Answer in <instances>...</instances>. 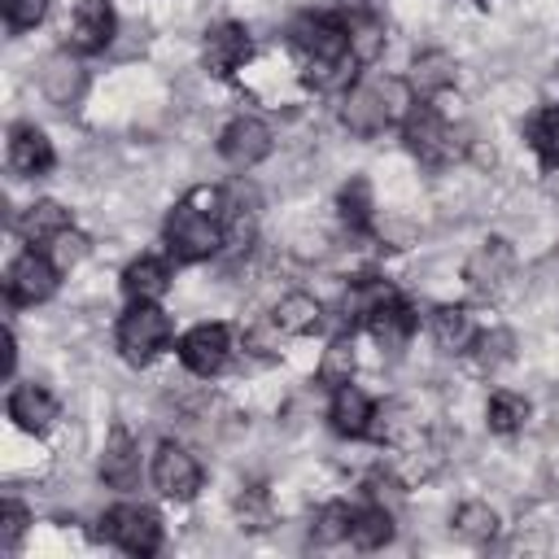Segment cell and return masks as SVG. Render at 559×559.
<instances>
[{
    "label": "cell",
    "instance_id": "obj_14",
    "mask_svg": "<svg viewBox=\"0 0 559 559\" xmlns=\"http://www.w3.org/2000/svg\"><path fill=\"white\" fill-rule=\"evenodd\" d=\"M332 13L345 22V35H349V52L358 66H371L380 52H384V22L376 17L371 0H336Z\"/></svg>",
    "mask_w": 559,
    "mask_h": 559
},
{
    "label": "cell",
    "instance_id": "obj_1",
    "mask_svg": "<svg viewBox=\"0 0 559 559\" xmlns=\"http://www.w3.org/2000/svg\"><path fill=\"white\" fill-rule=\"evenodd\" d=\"M288 48L297 52L301 61V79L314 87V92H336V87H349L354 83V52H349V35H345V22L323 9H306L288 22Z\"/></svg>",
    "mask_w": 559,
    "mask_h": 559
},
{
    "label": "cell",
    "instance_id": "obj_27",
    "mask_svg": "<svg viewBox=\"0 0 559 559\" xmlns=\"http://www.w3.org/2000/svg\"><path fill=\"white\" fill-rule=\"evenodd\" d=\"M271 319H275V328L284 336H310V332L323 328V306L310 293H288V297H280V306L271 310Z\"/></svg>",
    "mask_w": 559,
    "mask_h": 559
},
{
    "label": "cell",
    "instance_id": "obj_25",
    "mask_svg": "<svg viewBox=\"0 0 559 559\" xmlns=\"http://www.w3.org/2000/svg\"><path fill=\"white\" fill-rule=\"evenodd\" d=\"M406 87L415 92V100H437L441 92H450L454 87V61L445 57V52H419L415 57V66H411V74H406Z\"/></svg>",
    "mask_w": 559,
    "mask_h": 559
},
{
    "label": "cell",
    "instance_id": "obj_5",
    "mask_svg": "<svg viewBox=\"0 0 559 559\" xmlns=\"http://www.w3.org/2000/svg\"><path fill=\"white\" fill-rule=\"evenodd\" d=\"M114 341H118L122 362L148 367V362H157L170 349L175 323H170V314L157 301H127V310H122V319L114 328Z\"/></svg>",
    "mask_w": 559,
    "mask_h": 559
},
{
    "label": "cell",
    "instance_id": "obj_40",
    "mask_svg": "<svg viewBox=\"0 0 559 559\" xmlns=\"http://www.w3.org/2000/svg\"><path fill=\"white\" fill-rule=\"evenodd\" d=\"M280 328H275V319H266V323H258V328H249L245 332V349H253L258 358H275L280 354Z\"/></svg>",
    "mask_w": 559,
    "mask_h": 559
},
{
    "label": "cell",
    "instance_id": "obj_17",
    "mask_svg": "<svg viewBox=\"0 0 559 559\" xmlns=\"http://www.w3.org/2000/svg\"><path fill=\"white\" fill-rule=\"evenodd\" d=\"M9 419H13L22 432L44 437V432L57 424V397H52L44 384H35V380L13 384V393H9Z\"/></svg>",
    "mask_w": 559,
    "mask_h": 559
},
{
    "label": "cell",
    "instance_id": "obj_43",
    "mask_svg": "<svg viewBox=\"0 0 559 559\" xmlns=\"http://www.w3.org/2000/svg\"><path fill=\"white\" fill-rule=\"evenodd\" d=\"M480 4H489V0H480Z\"/></svg>",
    "mask_w": 559,
    "mask_h": 559
},
{
    "label": "cell",
    "instance_id": "obj_26",
    "mask_svg": "<svg viewBox=\"0 0 559 559\" xmlns=\"http://www.w3.org/2000/svg\"><path fill=\"white\" fill-rule=\"evenodd\" d=\"M83 66H79V52L70 57V48L66 52H57L48 66H44V79H39V87H44V96L52 100V105H74L79 96H83Z\"/></svg>",
    "mask_w": 559,
    "mask_h": 559
},
{
    "label": "cell",
    "instance_id": "obj_32",
    "mask_svg": "<svg viewBox=\"0 0 559 559\" xmlns=\"http://www.w3.org/2000/svg\"><path fill=\"white\" fill-rule=\"evenodd\" d=\"M472 362H476V371H485V376H493L498 367H507L511 358H515V336L507 332V328H489V332H476V341H472Z\"/></svg>",
    "mask_w": 559,
    "mask_h": 559
},
{
    "label": "cell",
    "instance_id": "obj_28",
    "mask_svg": "<svg viewBox=\"0 0 559 559\" xmlns=\"http://www.w3.org/2000/svg\"><path fill=\"white\" fill-rule=\"evenodd\" d=\"M336 214L354 236H367L376 223V201H371V183L362 175H354L341 192H336Z\"/></svg>",
    "mask_w": 559,
    "mask_h": 559
},
{
    "label": "cell",
    "instance_id": "obj_21",
    "mask_svg": "<svg viewBox=\"0 0 559 559\" xmlns=\"http://www.w3.org/2000/svg\"><path fill=\"white\" fill-rule=\"evenodd\" d=\"M66 227H74V223H70V210H66L61 201H31V205L13 218L17 240L31 245V249H44V245H48L52 236H61Z\"/></svg>",
    "mask_w": 559,
    "mask_h": 559
},
{
    "label": "cell",
    "instance_id": "obj_3",
    "mask_svg": "<svg viewBox=\"0 0 559 559\" xmlns=\"http://www.w3.org/2000/svg\"><path fill=\"white\" fill-rule=\"evenodd\" d=\"M411 100H415V92L406 87V79H358V83L345 87L341 122H345L354 135L371 140V135L397 127L402 114L411 109Z\"/></svg>",
    "mask_w": 559,
    "mask_h": 559
},
{
    "label": "cell",
    "instance_id": "obj_15",
    "mask_svg": "<svg viewBox=\"0 0 559 559\" xmlns=\"http://www.w3.org/2000/svg\"><path fill=\"white\" fill-rule=\"evenodd\" d=\"M328 424L336 437H349V441H362L371 437V424H376V402L349 380V384H336L332 389V402H328Z\"/></svg>",
    "mask_w": 559,
    "mask_h": 559
},
{
    "label": "cell",
    "instance_id": "obj_4",
    "mask_svg": "<svg viewBox=\"0 0 559 559\" xmlns=\"http://www.w3.org/2000/svg\"><path fill=\"white\" fill-rule=\"evenodd\" d=\"M397 131H402L406 153H411L424 170H445V166H454V162L463 157V148H467V140H463V135L454 131V122L437 109V100H411V109L402 114Z\"/></svg>",
    "mask_w": 559,
    "mask_h": 559
},
{
    "label": "cell",
    "instance_id": "obj_33",
    "mask_svg": "<svg viewBox=\"0 0 559 559\" xmlns=\"http://www.w3.org/2000/svg\"><path fill=\"white\" fill-rule=\"evenodd\" d=\"M354 367H358V358H354V332H341V336L328 341V349L319 358V384H328V389L349 384L354 380Z\"/></svg>",
    "mask_w": 559,
    "mask_h": 559
},
{
    "label": "cell",
    "instance_id": "obj_29",
    "mask_svg": "<svg viewBox=\"0 0 559 559\" xmlns=\"http://www.w3.org/2000/svg\"><path fill=\"white\" fill-rule=\"evenodd\" d=\"M528 397H520V393H511V389H498V393H489V402H485V424H489V432H498V437H515L524 424H528Z\"/></svg>",
    "mask_w": 559,
    "mask_h": 559
},
{
    "label": "cell",
    "instance_id": "obj_22",
    "mask_svg": "<svg viewBox=\"0 0 559 559\" xmlns=\"http://www.w3.org/2000/svg\"><path fill=\"white\" fill-rule=\"evenodd\" d=\"M389 297H397V288H393L389 280H380V275L354 280V284L345 288V297H341V323H345V332L367 328V319H371Z\"/></svg>",
    "mask_w": 559,
    "mask_h": 559
},
{
    "label": "cell",
    "instance_id": "obj_19",
    "mask_svg": "<svg viewBox=\"0 0 559 559\" xmlns=\"http://www.w3.org/2000/svg\"><path fill=\"white\" fill-rule=\"evenodd\" d=\"M170 293V253H140L122 271V297L127 301H162Z\"/></svg>",
    "mask_w": 559,
    "mask_h": 559
},
{
    "label": "cell",
    "instance_id": "obj_13",
    "mask_svg": "<svg viewBox=\"0 0 559 559\" xmlns=\"http://www.w3.org/2000/svg\"><path fill=\"white\" fill-rule=\"evenodd\" d=\"M114 31H118V13L109 0H79L70 17V52L96 57L114 44Z\"/></svg>",
    "mask_w": 559,
    "mask_h": 559
},
{
    "label": "cell",
    "instance_id": "obj_23",
    "mask_svg": "<svg viewBox=\"0 0 559 559\" xmlns=\"http://www.w3.org/2000/svg\"><path fill=\"white\" fill-rule=\"evenodd\" d=\"M415 328H419V319H415V310H411V301L397 293V297H389L371 319H367V332L376 336V345H384V349H402L411 336H415Z\"/></svg>",
    "mask_w": 559,
    "mask_h": 559
},
{
    "label": "cell",
    "instance_id": "obj_30",
    "mask_svg": "<svg viewBox=\"0 0 559 559\" xmlns=\"http://www.w3.org/2000/svg\"><path fill=\"white\" fill-rule=\"evenodd\" d=\"M524 135H528L533 153L542 157V170H555L559 166V105H542L524 122Z\"/></svg>",
    "mask_w": 559,
    "mask_h": 559
},
{
    "label": "cell",
    "instance_id": "obj_24",
    "mask_svg": "<svg viewBox=\"0 0 559 559\" xmlns=\"http://www.w3.org/2000/svg\"><path fill=\"white\" fill-rule=\"evenodd\" d=\"M393 537H397V524H393V511H389L384 502L367 498V502H358V507H354L349 542H354L358 550H380V546H389Z\"/></svg>",
    "mask_w": 559,
    "mask_h": 559
},
{
    "label": "cell",
    "instance_id": "obj_2",
    "mask_svg": "<svg viewBox=\"0 0 559 559\" xmlns=\"http://www.w3.org/2000/svg\"><path fill=\"white\" fill-rule=\"evenodd\" d=\"M227 192L223 188H192L175 201L162 223V245L175 262H205L223 253V223H227Z\"/></svg>",
    "mask_w": 559,
    "mask_h": 559
},
{
    "label": "cell",
    "instance_id": "obj_35",
    "mask_svg": "<svg viewBox=\"0 0 559 559\" xmlns=\"http://www.w3.org/2000/svg\"><path fill=\"white\" fill-rule=\"evenodd\" d=\"M253 240H258V218H253V210L231 205V210H227V223H223V253L240 258Z\"/></svg>",
    "mask_w": 559,
    "mask_h": 559
},
{
    "label": "cell",
    "instance_id": "obj_16",
    "mask_svg": "<svg viewBox=\"0 0 559 559\" xmlns=\"http://www.w3.org/2000/svg\"><path fill=\"white\" fill-rule=\"evenodd\" d=\"M9 166L26 179H39L57 166V148L35 122H13L9 127Z\"/></svg>",
    "mask_w": 559,
    "mask_h": 559
},
{
    "label": "cell",
    "instance_id": "obj_7",
    "mask_svg": "<svg viewBox=\"0 0 559 559\" xmlns=\"http://www.w3.org/2000/svg\"><path fill=\"white\" fill-rule=\"evenodd\" d=\"M57 284H61V266L44 249H31V245L4 266V301L9 306H39L57 293Z\"/></svg>",
    "mask_w": 559,
    "mask_h": 559
},
{
    "label": "cell",
    "instance_id": "obj_10",
    "mask_svg": "<svg viewBox=\"0 0 559 559\" xmlns=\"http://www.w3.org/2000/svg\"><path fill=\"white\" fill-rule=\"evenodd\" d=\"M179 362L192 371V376H201V380H210V376H218L223 367H227V358H231V332L223 328V323H197V328H188L183 336H179Z\"/></svg>",
    "mask_w": 559,
    "mask_h": 559
},
{
    "label": "cell",
    "instance_id": "obj_6",
    "mask_svg": "<svg viewBox=\"0 0 559 559\" xmlns=\"http://www.w3.org/2000/svg\"><path fill=\"white\" fill-rule=\"evenodd\" d=\"M100 537L109 546H118L122 555L148 559L162 550V515L144 502H118L100 515Z\"/></svg>",
    "mask_w": 559,
    "mask_h": 559
},
{
    "label": "cell",
    "instance_id": "obj_38",
    "mask_svg": "<svg viewBox=\"0 0 559 559\" xmlns=\"http://www.w3.org/2000/svg\"><path fill=\"white\" fill-rule=\"evenodd\" d=\"M26 524H31L26 507H22L17 498H4V507H0V550H4V555H13V550H17V542H22Z\"/></svg>",
    "mask_w": 559,
    "mask_h": 559
},
{
    "label": "cell",
    "instance_id": "obj_18",
    "mask_svg": "<svg viewBox=\"0 0 559 559\" xmlns=\"http://www.w3.org/2000/svg\"><path fill=\"white\" fill-rule=\"evenodd\" d=\"M100 480H105L109 489H135V480H140V445H135V437H131L122 424H114L109 437H105V450H100Z\"/></svg>",
    "mask_w": 559,
    "mask_h": 559
},
{
    "label": "cell",
    "instance_id": "obj_41",
    "mask_svg": "<svg viewBox=\"0 0 559 559\" xmlns=\"http://www.w3.org/2000/svg\"><path fill=\"white\" fill-rule=\"evenodd\" d=\"M13 362H17V336L13 328H4V376H13Z\"/></svg>",
    "mask_w": 559,
    "mask_h": 559
},
{
    "label": "cell",
    "instance_id": "obj_11",
    "mask_svg": "<svg viewBox=\"0 0 559 559\" xmlns=\"http://www.w3.org/2000/svg\"><path fill=\"white\" fill-rule=\"evenodd\" d=\"M253 57V35L240 26V22H214L205 31V44H201V61L214 79H231L245 61Z\"/></svg>",
    "mask_w": 559,
    "mask_h": 559
},
{
    "label": "cell",
    "instance_id": "obj_37",
    "mask_svg": "<svg viewBox=\"0 0 559 559\" xmlns=\"http://www.w3.org/2000/svg\"><path fill=\"white\" fill-rule=\"evenodd\" d=\"M44 253H48L61 271H70V266H79V262L87 258V236H83V231H74V227H66L61 236H52V240L44 245Z\"/></svg>",
    "mask_w": 559,
    "mask_h": 559
},
{
    "label": "cell",
    "instance_id": "obj_42",
    "mask_svg": "<svg viewBox=\"0 0 559 559\" xmlns=\"http://www.w3.org/2000/svg\"><path fill=\"white\" fill-rule=\"evenodd\" d=\"M542 183H546V197H555V201H559V166H555V170H546V179H542Z\"/></svg>",
    "mask_w": 559,
    "mask_h": 559
},
{
    "label": "cell",
    "instance_id": "obj_31",
    "mask_svg": "<svg viewBox=\"0 0 559 559\" xmlns=\"http://www.w3.org/2000/svg\"><path fill=\"white\" fill-rule=\"evenodd\" d=\"M498 528H502V520H498V511L489 502H463L454 511V533L463 542H472V546H489L498 537Z\"/></svg>",
    "mask_w": 559,
    "mask_h": 559
},
{
    "label": "cell",
    "instance_id": "obj_9",
    "mask_svg": "<svg viewBox=\"0 0 559 559\" xmlns=\"http://www.w3.org/2000/svg\"><path fill=\"white\" fill-rule=\"evenodd\" d=\"M148 480L162 498L170 502H192L197 489H201V463L179 445V441H157L153 459H148Z\"/></svg>",
    "mask_w": 559,
    "mask_h": 559
},
{
    "label": "cell",
    "instance_id": "obj_39",
    "mask_svg": "<svg viewBox=\"0 0 559 559\" xmlns=\"http://www.w3.org/2000/svg\"><path fill=\"white\" fill-rule=\"evenodd\" d=\"M236 511H240V528L262 533V528L271 524V502H266V489H245V493H240V502H236Z\"/></svg>",
    "mask_w": 559,
    "mask_h": 559
},
{
    "label": "cell",
    "instance_id": "obj_20",
    "mask_svg": "<svg viewBox=\"0 0 559 559\" xmlns=\"http://www.w3.org/2000/svg\"><path fill=\"white\" fill-rule=\"evenodd\" d=\"M428 332H432L437 349H445V354H467L480 328H476V319H472V310H467L463 301H441V306H432V314H428Z\"/></svg>",
    "mask_w": 559,
    "mask_h": 559
},
{
    "label": "cell",
    "instance_id": "obj_12",
    "mask_svg": "<svg viewBox=\"0 0 559 559\" xmlns=\"http://www.w3.org/2000/svg\"><path fill=\"white\" fill-rule=\"evenodd\" d=\"M266 153H271V127H266L262 118L240 114V118H231V122L218 131V157H223L227 166H236V170L258 166Z\"/></svg>",
    "mask_w": 559,
    "mask_h": 559
},
{
    "label": "cell",
    "instance_id": "obj_34",
    "mask_svg": "<svg viewBox=\"0 0 559 559\" xmlns=\"http://www.w3.org/2000/svg\"><path fill=\"white\" fill-rule=\"evenodd\" d=\"M349 520H354V507L349 502H323L310 533H314V542L336 546V542H349Z\"/></svg>",
    "mask_w": 559,
    "mask_h": 559
},
{
    "label": "cell",
    "instance_id": "obj_8",
    "mask_svg": "<svg viewBox=\"0 0 559 559\" xmlns=\"http://www.w3.org/2000/svg\"><path fill=\"white\" fill-rule=\"evenodd\" d=\"M511 275H515V249H511V240L507 236H485L472 253H467V262H463V284H467V293L472 297H498L507 284H511Z\"/></svg>",
    "mask_w": 559,
    "mask_h": 559
},
{
    "label": "cell",
    "instance_id": "obj_36",
    "mask_svg": "<svg viewBox=\"0 0 559 559\" xmlns=\"http://www.w3.org/2000/svg\"><path fill=\"white\" fill-rule=\"evenodd\" d=\"M48 4L52 0H0V13H4V26L13 35H22V31H35L48 17Z\"/></svg>",
    "mask_w": 559,
    "mask_h": 559
}]
</instances>
